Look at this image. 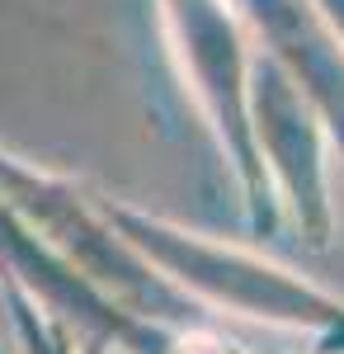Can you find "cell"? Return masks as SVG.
Here are the masks:
<instances>
[{"label": "cell", "mask_w": 344, "mask_h": 354, "mask_svg": "<svg viewBox=\"0 0 344 354\" xmlns=\"http://www.w3.org/2000/svg\"><path fill=\"white\" fill-rule=\"evenodd\" d=\"M0 293H5V307H10V322L19 330V350L24 354H85L71 322H61L57 312H48L24 283L0 279Z\"/></svg>", "instance_id": "obj_1"}]
</instances>
